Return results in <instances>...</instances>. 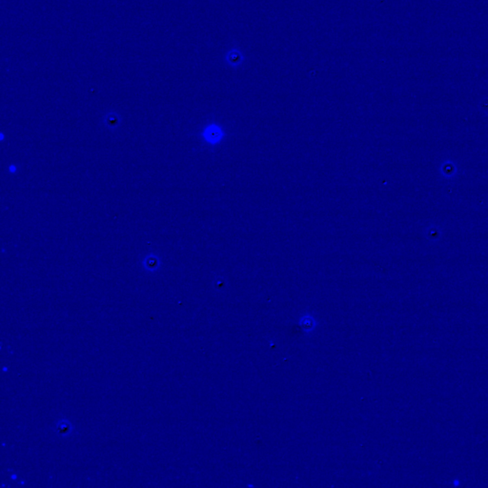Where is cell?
<instances>
[{"instance_id":"cell-4","label":"cell","mask_w":488,"mask_h":488,"mask_svg":"<svg viewBox=\"0 0 488 488\" xmlns=\"http://www.w3.org/2000/svg\"><path fill=\"white\" fill-rule=\"evenodd\" d=\"M202 137L207 143L215 145V144H218L219 142H221V140H222L223 131L219 125L210 124V125L205 127L204 131L202 133Z\"/></svg>"},{"instance_id":"cell-3","label":"cell","mask_w":488,"mask_h":488,"mask_svg":"<svg viewBox=\"0 0 488 488\" xmlns=\"http://www.w3.org/2000/svg\"><path fill=\"white\" fill-rule=\"evenodd\" d=\"M439 173L444 179H453L459 173V165L451 158H444L440 164Z\"/></svg>"},{"instance_id":"cell-8","label":"cell","mask_w":488,"mask_h":488,"mask_svg":"<svg viewBox=\"0 0 488 488\" xmlns=\"http://www.w3.org/2000/svg\"><path fill=\"white\" fill-rule=\"evenodd\" d=\"M104 122H105V125L108 128L115 129L118 126L120 123V116L118 114H116L115 112H110L105 115Z\"/></svg>"},{"instance_id":"cell-2","label":"cell","mask_w":488,"mask_h":488,"mask_svg":"<svg viewBox=\"0 0 488 488\" xmlns=\"http://www.w3.org/2000/svg\"><path fill=\"white\" fill-rule=\"evenodd\" d=\"M424 236L426 244L436 245L441 241L443 236V229L441 225L436 223H430L425 228Z\"/></svg>"},{"instance_id":"cell-9","label":"cell","mask_w":488,"mask_h":488,"mask_svg":"<svg viewBox=\"0 0 488 488\" xmlns=\"http://www.w3.org/2000/svg\"><path fill=\"white\" fill-rule=\"evenodd\" d=\"M480 110H481L482 113H484L485 115H488V100L482 101L480 103Z\"/></svg>"},{"instance_id":"cell-1","label":"cell","mask_w":488,"mask_h":488,"mask_svg":"<svg viewBox=\"0 0 488 488\" xmlns=\"http://www.w3.org/2000/svg\"><path fill=\"white\" fill-rule=\"evenodd\" d=\"M224 63L231 68H238L245 60V55L242 50L238 47L230 48L227 50L223 57Z\"/></svg>"},{"instance_id":"cell-7","label":"cell","mask_w":488,"mask_h":488,"mask_svg":"<svg viewBox=\"0 0 488 488\" xmlns=\"http://www.w3.org/2000/svg\"><path fill=\"white\" fill-rule=\"evenodd\" d=\"M161 260L157 255H147L143 259V268L148 272H156L160 268Z\"/></svg>"},{"instance_id":"cell-6","label":"cell","mask_w":488,"mask_h":488,"mask_svg":"<svg viewBox=\"0 0 488 488\" xmlns=\"http://www.w3.org/2000/svg\"><path fill=\"white\" fill-rule=\"evenodd\" d=\"M299 325L305 333H312L316 329L317 321L313 314L304 313L299 318Z\"/></svg>"},{"instance_id":"cell-5","label":"cell","mask_w":488,"mask_h":488,"mask_svg":"<svg viewBox=\"0 0 488 488\" xmlns=\"http://www.w3.org/2000/svg\"><path fill=\"white\" fill-rule=\"evenodd\" d=\"M73 432L74 425L68 419H59L56 424V433L61 439L69 438L73 434Z\"/></svg>"}]
</instances>
